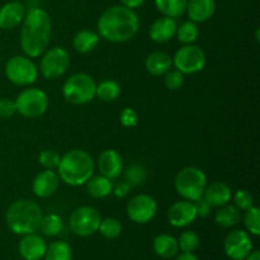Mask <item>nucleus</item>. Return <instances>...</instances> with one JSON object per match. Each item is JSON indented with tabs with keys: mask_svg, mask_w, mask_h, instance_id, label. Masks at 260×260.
I'll list each match as a JSON object with an SVG mask.
<instances>
[{
	"mask_svg": "<svg viewBox=\"0 0 260 260\" xmlns=\"http://www.w3.org/2000/svg\"><path fill=\"white\" fill-rule=\"evenodd\" d=\"M52 30L51 17L42 8L33 7L25 12L20 29V47L25 56L40 57L48 47Z\"/></svg>",
	"mask_w": 260,
	"mask_h": 260,
	"instance_id": "nucleus-1",
	"label": "nucleus"
},
{
	"mask_svg": "<svg viewBox=\"0 0 260 260\" xmlns=\"http://www.w3.org/2000/svg\"><path fill=\"white\" fill-rule=\"evenodd\" d=\"M96 27L101 38L112 43H123L137 35L140 19L134 9L124 5H113L102 13Z\"/></svg>",
	"mask_w": 260,
	"mask_h": 260,
	"instance_id": "nucleus-2",
	"label": "nucleus"
},
{
	"mask_svg": "<svg viewBox=\"0 0 260 260\" xmlns=\"http://www.w3.org/2000/svg\"><path fill=\"white\" fill-rule=\"evenodd\" d=\"M95 161L90 154L80 149L66 152L60 159L57 174L60 180L71 187L84 185L94 175Z\"/></svg>",
	"mask_w": 260,
	"mask_h": 260,
	"instance_id": "nucleus-3",
	"label": "nucleus"
},
{
	"mask_svg": "<svg viewBox=\"0 0 260 260\" xmlns=\"http://www.w3.org/2000/svg\"><path fill=\"white\" fill-rule=\"evenodd\" d=\"M43 212L40 206L30 200H18L9 206L5 213L8 229L17 235H28L40 229Z\"/></svg>",
	"mask_w": 260,
	"mask_h": 260,
	"instance_id": "nucleus-4",
	"label": "nucleus"
},
{
	"mask_svg": "<svg viewBox=\"0 0 260 260\" xmlns=\"http://www.w3.org/2000/svg\"><path fill=\"white\" fill-rule=\"evenodd\" d=\"M96 83L90 75L78 73L66 79L62 86V95L66 102L76 106L86 104L95 98Z\"/></svg>",
	"mask_w": 260,
	"mask_h": 260,
	"instance_id": "nucleus-5",
	"label": "nucleus"
},
{
	"mask_svg": "<svg viewBox=\"0 0 260 260\" xmlns=\"http://www.w3.org/2000/svg\"><path fill=\"white\" fill-rule=\"evenodd\" d=\"M178 194L187 201H196L203 196L207 187V177L200 168L187 167L179 170L174 180Z\"/></svg>",
	"mask_w": 260,
	"mask_h": 260,
	"instance_id": "nucleus-6",
	"label": "nucleus"
},
{
	"mask_svg": "<svg viewBox=\"0 0 260 260\" xmlns=\"http://www.w3.org/2000/svg\"><path fill=\"white\" fill-rule=\"evenodd\" d=\"M5 75L18 86H28L38 79V69L28 56H13L7 61Z\"/></svg>",
	"mask_w": 260,
	"mask_h": 260,
	"instance_id": "nucleus-7",
	"label": "nucleus"
},
{
	"mask_svg": "<svg viewBox=\"0 0 260 260\" xmlns=\"http://www.w3.org/2000/svg\"><path fill=\"white\" fill-rule=\"evenodd\" d=\"M14 102L17 112L25 118L43 116L48 108V95L38 88L24 89Z\"/></svg>",
	"mask_w": 260,
	"mask_h": 260,
	"instance_id": "nucleus-8",
	"label": "nucleus"
},
{
	"mask_svg": "<svg viewBox=\"0 0 260 260\" xmlns=\"http://www.w3.org/2000/svg\"><path fill=\"white\" fill-rule=\"evenodd\" d=\"M101 213L91 206H81L71 213L69 218L70 230L80 238H88L98 233Z\"/></svg>",
	"mask_w": 260,
	"mask_h": 260,
	"instance_id": "nucleus-9",
	"label": "nucleus"
},
{
	"mask_svg": "<svg viewBox=\"0 0 260 260\" xmlns=\"http://www.w3.org/2000/svg\"><path fill=\"white\" fill-rule=\"evenodd\" d=\"M206 53L201 47L194 45H184L175 52L173 65L182 74H197L206 66Z\"/></svg>",
	"mask_w": 260,
	"mask_h": 260,
	"instance_id": "nucleus-10",
	"label": "nucleus"
},
{
	"mask_svg": "<svg viewBox=\"0 0 260 260\" xmlns=\"http://www.w3.org/2000/svg\"><path fill=\"white\" fill-rule=\"evenodd\" d=\"M40 70L43 78L55 80L61 78L70 66V56L62 47H53L42 53Z\"/></svg>",
	"mask_w": 260,
	"mask_h": 260,
	"instance_id": "nucleus-11",
	"label": "nucleus"
},
{
	"mask_svg": "<svg viewBox=\"0 0 260 260\" xmlns=\"http://www.w3.org/2000/svg\"><path fill=\"white\" fill-rule=\"evenodd\" d=\"M157 202L149 194H137L127 203V216L139 225L149 223L156 216Z\"/></svg>",
	"mask_w": 260,
	"mask_h": 260,
	"instance_id": "nucleus-12",
	"label": "nucleus"
},
{
	"mask_svg": "<svg viewBox=\"0 0 260 260\" xmlns=\"http://www.w3.org/2000/svg\"><path fill=\"white\" fill-rule=\"evenodd\" d=\"M223 249L231 260H245L253 251V241L246 231L233 230L225 238Z\"/></svg>",
	"mask_w": 260,
	"mask_h": 260,
	"instance_id": "nucleus-13",
	"label": "nucleus"
},
{
	"mask_svg": "<svg viewBox=\"0 0 260 260\" xmlns=\"http://www.w3.org/2000/svg\"><path fill=\"white\" fill-rule=\"evenodd\" d=\"M196 218H197V212H196L192 201H178V202L173 203L168 211L169 223L178 229L187 228L190 223L194 222Z\"/></svg>",
	"mask_w": 260,
	"mask_h": 260,
	"instance_id": "nucleus-14",
	"label": "nucleus"
},
{
	"mask_svg": "<svg viewBox=\"0 0 260 260\" xmlns=\"http://www.w3.org/2000/svg\"><path fill=\"white\" fill-rule=\"evenodd\" d=\"M96 167H98L101 175L113 180L117 179V178L122 174L124 165L121 155H119L116 150L108 149L104 150V151L99 155Z\"/></svg>",
	"mask_w": 260,
	"mask_h": 260,
	"instance_id": "nucleus-15",
	"label": "nucleus"
},
{
	"mask_svg": "<svg viewBox=\"0 0 260 260\" xmlns=\"http://www.w3.org/2000/svg\"><path fill=\"white\" fill-rule=\"evenodd\" d=\"M60 185V177L55 170L46 169L38 173L32 183V190L38 198H48L55 194Z\"/></svg>",
	"mask_w": 260,
	"mask_h": 260,
	"instance_id": "nucleus-16",
	"label": "nucleus"
},
{
	"mask_svg": "<svg viewBox=\"0 0 260 260\" xmlns=\"http://www.w3.org/2000/svg\"><path fill=\"white\" fill-rule=\"evenodd\" d=\"M46 249V241L36 233L23 235L18 245L20 256L24 260H41L45 256Z\"/></svg>",
	"mask_w": 260,
	"mask_h": 260,
	"instance_id": "nucleus-17",
	"label": "nucleus"
},
{
	"mask_svg": "<svg viewBox=\"0 0 260 260\" xmlns=\"http://www.w3.org/2000/svg\"><path fill=\"white\" fill-rule=\"evenodd\" d=\"M27 9L19 2H10L0 8V29H13L24 19Z\"/></svg>",
	"mask_w": 260,
	"mask_h": 260,
	"instance_id": "nucleus-18",
	"label": "nucleus"
},
{
	"mask_svg": "<svg viewBox=\"0 0 260 260\" xmlns=\"http://www.w3.org/2000/svg\"><path fill=\"white\" fill-rule=\"evenodd\" d=\"M178 24L175 19L169 17H161L155 20L149 28V37L156 43L169 42L175 37Z\"/></svg>",
	"mask_w": 260,
	"mask_h": 260,
	"instance_id": "nucleus-19",
	"label": "nucleus"
},
{
	"mask_svg": "<svg viewBox=\"0 0 260 260\" xmlns=\"http://www.w3.org/2000/svg\"><path fill=\"white\" fill-rule=\"evenodd\" d=\"M216 12L215 0H188L185 13L189 20L194 23H203L210 20Z\"/></svg>",
	"mask_w": 260,
	"mask_h": 260,
	"instance_id": "nucleus-20",
	"label": "nucleus"
},
{
	"mask_svg": "<svg viewBox=\"0 0 260 260\" xmlns=\"http://www.w3.org/2000/svg\"><path fill=\"white\" fill-rule=\"evenodd\" d=\"M202 197L212 207H222L230 202L231 198H233V192L226 183L215 182L206 187Z\"/></svg>",
	"mask_w": 260,
	"mask_h": 260,
	"instance_id": "nucleus-21",
	"label": "nucleus"
},
{
	"mask_svg": "<svg viewBox=\"0 0 260 260\" xmlns=\"http://www.w3.org/2000/svg\"><path fill=\"white\" fill-rule=\"evenodd\" d=\"M173 58L162 51H154L145 60L147 73L154 76H162L172 69Z\"/></svg>",
	"mask_w": 260,
	"mask_h": 260,
	"instance_id": "nucleus-22",
	"label": "nucleus"
},
{
	"mask_svg": "<svg viewBox=\"0 0 260 260\" xmlns=\"http://www.w3.org/2000/svg\"><path fill=\"white\" fill-rule=\"evenodd\" d=\"M154 251L162 259H172L178 255L179 245L178 239L169 234H160L154 239Z\"/></svg>",
	"mask_w": 260,
	"mask_h": 260,
	"instance_id": "nucleus-23",
	"label": "nucleus"
},
{
	"mask_svg": "<svg viewBox=\"0 0 260 260\" xmlns=\"http://www.w3.org/2000/svg\"><path fill=\"white\" fill-rule=\"evenodd\" d=\"M101 37L96 32L90 29H81L74 36L73 47L80 53H89L96 48Z\"/></svg>",
	"mask_w": 260,
	"mask_h": 260,
	"instance_id": "nucleus-24",
	"label": "nucleus"
},
{
	"mask_svg": "<svg viewBox=\"0 0 260 260\" xmlns=\"http://www.w3.org/2000/svg\"><path fill=\"white\" fill-rule=\"evenodd\" d=\"M86 192L90 197L96 198H106L113 190V183L111 179L103 177V175H93L88 182L85 183Z\"/></svg>",
	"mask_w": 260,
	"mask_h": 260,
	"instance_id": "nucleus-25",
	"label": "nucleus"
},
{
	"mask_svg": "<svg viewBox=\"0 0 260 260\" xmlns=\"http://www.w3.org/2000/svg\"><path fill=\"white\" fill-rule=\"evenodd\" d=\"M220 210L216 212L215 221L218 226L223 229H230L238 225L240 222L241 213L238 207L233 205H225L222 207H218Z\"/></svg>",
	"mask_w": 260,
	"mask_h": 260,
	"instance_id": "nucleus-26",
	"label": "nucleus"
},
{
	"mask_svg": "<svg viewBox=\"0 0 260 260\" xmlns=\"http://www.w3.org/2000/svg\"><path fill=\"white\" fill-rule=\"evenodd\" d=\"M156 9L164 17L175 18L182 17L187 10L188 0H154Z\"/></svg>",
	"mask_w": 260,
	"mask_h": 260,
	"instance_id": "nucleus-27",
	"label": "nucleus"
},
{
	"mask_svg": "<svg viewBox=\"0 0 260 260\" xmlns=\"http://www.w3.org/2000/svg\"><path fill=\"white\" fill-rule=\"evenodd\" d=\"M45 260H73V250L66 241H53L47 246Z\"/></svg>",
	"mask_w": 260,
	"mask_h": 260,
	"instance_id": "nucleus-28",
	"label": "nucleus"
},
{
	"mask_svg": "<svg viewBox=\"0 0 260 260\" xmlns=\"http://www.w3.org/2000/svg\"><path fill=\"white\" fill-rule=\"evenodd\" d=\"M119 94H121V86H119V84L116 80L106 79V80L96 84L95 96H98L101 101L113 102L118 98Z\"/></svg>",
	"mask_w": 260,
	"mask_h": 260,
	"instance_id": "nucleus-29",
	"label": "nucleus"
},
{
	"mask_svg": "<svg viewBox=\"0 0 260 260\" xmlns=\"http://www.w3.org/2000/svg\"><path fill=\"white\" fill-rule=\"evenodd\" d=\"M40 229L43 233V235L48 236V238H53V236L60 235L61 231L63 230V222L58 215L48 213V215L42 216Z\"/></svg>",
	"mask_w": 260,
	"mask_h": 260,
	"instance_id": "nucleus-30",
	"label": "nucleus"
},
{
	"mask_svg": "<svg viewBox=\"0 0 260 260\" xmlns=\"http://www.w3.org/2000/svg\"><path fill=\"white\" fill-rule=\"evenodd\" d=\"M198 35H200V29H198L197 23L192 22V20L182 23L177 28V33H175L178 41L183 45H192L198 38Z\"/></svg>",
	"mask_w": 260,
	"mask_h": 260,
	"instance_id": "nucleus-31",
	"label": "nucleus"
},
{
	"mask_svg": "<svg viewBox=\"0 0 260 260\" xmlns=\"http://www.w3.org/2000/svg\"><path fill=\"white\" fill-rule=\"evenodd\" d=\"M98 231L102 234L103 238L108 239V240H113V239H117L122 234V223L114 217L103 218L99 223Z\"/></svg>",
	"mask_w": 260,
	"mask_h": 260,
	"instance_id": "nucleus-32",
	"label": "nucleus"
},
{
	"mask_svg": "<svg viewBox=\"0 0 260 260\" xmlns=\"http://www.w3.org/2000/svg\"><path fill=\"white\" fill-rule=\"evenodd\" d=\"M244 225L246 230L254 236L260 235V210L256 206H253L249 210L245 211V215L243 217Z\"/></svg>",
	"mask_w": 260,
	"mask_h": 260,
	"instance_id": "nucleus-33",
	"label": "nucleus"
},
{
	"mask_svg": "<svg viewBox=\"0 0 260 260\" xmlns=\"http://www.w3.org/2000/svg\"><path fill=\"white\" fill-rule=\"evenodd\" d=\"M147 177V172L141 164H131L127 170L124 172V178L126 182L128 183L131 187H136V185H141L145 182Z\"/></svg>",
	"mask_w": 260,
	"mask_h": 260,
	"instance_id": "nucleus-34",
	"label": "nucleus"
},
{
	"mask_svg": "<svg viewBox=\"0 0 260 260\" xmlns=\"http://www.w3.org/2000/svg\"><path fill=\"white\" fill-rule=\"evenodd\" d=\"M178 245L183 253H193L200 246V236L194 231H184L178 240Z\"/></svg>",
	"mask_w": 260,
	"mask_h": 260,
	"instance_id": "nucleus-35",
	"label": "nucleus"
},
{
	"mask_svg": "<svg viewBox=\"0 0 260 260\" xmlns=\"http://www.w3.org/2000/svg\"><path fill=\"white\" fill-rule=\"evenodd\" d=\"M164 84L169 90H179L184 84V74H182L177 69L175 70L170 69L164 75Z\"/></svg>",
	"mask_w": 260,
	"mask_h": 260,
	"instance_id": "nucleus-36",
	"label": "nucleus"
},
{
	"mask_svg": "<svg viewBox=\"0 0 260 260\" xmlns=\"http://www.w3.org/2000/svg\"><path fill=\"white\" fill-rule=\"evenodd\" d=\"M234 197V203L235 207H238L240 211H246L254 206V198L250 194V192L246 189L236 190Z\"/></svg>",
	"mask_w": 260,
	"mask_h": 260,
	"instance_id": "nucleus-37",
	"label": "nucleus"
},
{
	"mask_svg": "<svg viewBox=\"0 0 260 260\" xmlns=\"http://www.w3.org/2000/svg\"><path fill=\"white\" fill-rule=\"evenodd\" d=\"M60 159L61 156L53 150H43L42 152L40 154V164L42 165L45 169H50V170H55L57 169L58 164H60Z\"/></svg>",
	"mask_w": 260,
	"mask_h": 260,
	"instance_id": "nucleus-38",
	"label": "nucleus"
},
{
	"mask_svg": "<svg viewBox=\"0 0 260 260\" xmlns=\"http://www.w3.org/2000/svg\"><path fill=\"white\" fill-rule=\"evenodd\" d=\"M119 122L123 127L127 128H132L139 124V114L135 109L132 108H124L119 114Z\"/></svg>",
	"mask_w": 260,
	"mask_h": 260,
	"instance_id": "nucleus-39",
	"label": "nucleus"
},
{
	"mask_svg": "<svg viewBox=\"0 0 260 260\" xmlns=\"http://www.w3.org/2000/svg\"><path fill=\"white\" fill-rule=\"evenodd\" d=\"M17 113L15 102L9 98H0V118H12Z\"/></svg>",
	"mask_w": 260,
	"mask_h": 260,
	"instance_id": "nucleus-40",
	"label": "nucleus"
},
{
	"mask_svg": "<svg viewBox=\"0 0 260 260\" xmlns=\"http://www.w3.org/2000/svg\"><path fill=\"white\" fill-rule=\"evenodd\" d=\"M193 205H194L196 212H197V217L206 218L211 215V211H212V206L207 202L203 197L198 198V200L193 201Z\"/></svg>",
	"mask_w": 260,
	"mask_h": 260,
	"instance_id": "nucleus-41",
	"label": "nucleus"
},
{
	"mask_svg": "<svg viewBox=\"0 0 260 260\" xmlns=\"http://www.w3.org/2000/svg\"><path fill=\"white\" fill-rule=\"evenodd\" d=\"M131 188L132 187L128 184V183H127V182H122V183H119V184L117 185L116 188L113 187V190H112V193H113V194L116 196V197L124 198L129 193Z\"/></svg>",
	"mask_w": 260,
	"mask_h": 260,
	"instance_id": "nucleus-42",
	"label": "nucleus"
},
{
	"mask_svg": "<svg viewBox=\"0 0 260 260\" xmlns=\"http://www.w3.org/2000/svg\"><path fill=\"white\" fill-rule=\"evenodd\" d=\"M146 0H121L122 5L129 8V9H136V8L141 7Z\"/></svg>",
	"mask_w": 260,
	"mask_h": 260,
	"instance_id": "nucleus-43",
	"label": "nucleus"
},
{
	"mask_svg": "<svg viewBox=\"0 0 260 260\" xmlns=\"http://www.w3.org/2000/svg\"><path fill=\"white\" fill-rule=\"evenodd\" d=\"M175 260H200L193 253H183L178 255Z\"/></svg>",
	"mask_w": 260,
	"mask_h": 260,
	"instance_id": "nucleus-44",
	"label": "nucleus"
},
{
	"mask_svg": "<svg viewBox=\"0 0 260 260\" xmlns=\"http://www.w3.org/2000/svg\"><path fill=\"white\" fill-rule=\"evenodd\" d=\"M245 260H260V251L259 250L251 251V253L246 256Z\"/></svg>",
	"mask_w": 260,
	"mask_h": 260,
	"instance_id": "nucleus-45",
	"label": "nucleus"
},
{
	"mask_svg": "<svg viewBox=\"0 0 260 260\" xmlns=\"http://www.w3.org/2000/svg\"><path fill=\"white\" fill-rule=\"evenodd\" d=\"M255 40H256V42H259V41H260V38H259V29H256V33H255Z\"/></svg>",
	"mask_w": 260,
	"mask_h": 260,
	"instance_id": "nucleus-46",
	"label": "nucleus"
}]
</instances>
